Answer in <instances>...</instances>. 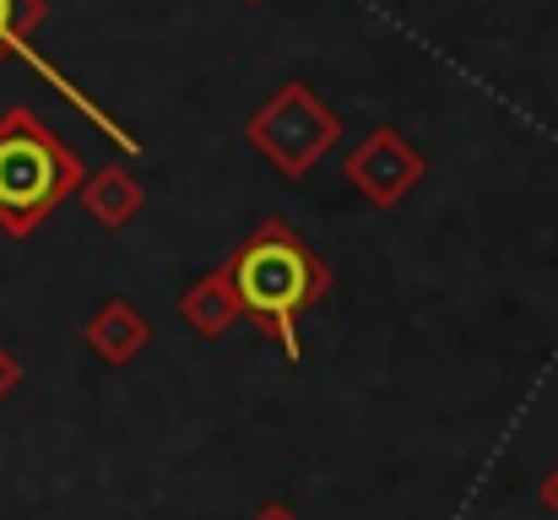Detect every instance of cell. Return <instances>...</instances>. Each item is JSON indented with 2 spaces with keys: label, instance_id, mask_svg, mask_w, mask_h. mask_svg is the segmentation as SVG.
Listing matches in <instances>:
<instances>
[{
  "label": "cell",
  "instance_id": "12",
  "mask_svg": "<svg viewBox=\"0 0 558 520\" xmlns=\"http://www.w3.org/2000/svg\"><path fill=\"white\" fill-rule=\"evenodd\" d=\"M250 5H255V0H250Z\"/></svg>",
  "mask_w": 558,
  "mask_h": 520
},
{
  "label": "cell",
  "instance_id": "7",
  "mask_svg": "<svg viewBox=\"0 0 558 520\" xmlns=\"http://www.w3.org/2000/svg\"><path fill=\"white\" fill-rule=\"evenodd\" d=\"M142 179L136 173H125L120 164H109V169H98L87 184H82V211L98 222V228H125L136 211H142Z\"/></svg>",
  "mask_w": 558,
  "mask_h": 520
},
{
  "label": "cell",
  "instance_id": "11",
  "mask_svg": "<svg viewBox=\"0 0 558 520\" xmlns=\"http://www.w3.org/2000/svg\"><path fill=\"white\" fill-rule=\"evenodd\" d=\"M255 520H299V516H293L288 505H277V499H271V505H266V510H260V516H255Z\"/></svg>",
  "mask_w": 558,
  "mask_h": 520
},
{
  "label": "cell",
  "instance_id": "10",
  "mask_svg": "<svg viewBox=\"0 0 558 520\" xmlns=\"http://www.w3.org/2000/svg\"><path fill=\"white\" fill-rule=\"evenodd\" d=\"M537 505H543L548 516H558V467L543 477V483H537Z\"/></svg>",
  "mask_w": 558,
  "mask_h": 520
},
{
  "label": "cell",
  "instance_id": "5",
  "mask_svg": "<svg viewBox=\"0 0 558 520\" xmlns=\"http://www.w3.org/2000/svg\"><path fill=\"white\" fill-rule=\"evenodd\" d=\"M180 321H185L190 331H201L206 342H217V337H222L233 321H244L228 266H211L206 277H195L185 293H180Z\"/></svg>",
  "mask_w": 558,
  "mask_h": 520
},
{
  "label": "cell",
  "instance_id": "3",
  "mask_svg": "<svg viewBox=\"0 0 558 520\" xmlns=\"http://www.w3.org/2000/svg\"><path fill=\"white\" fill-rule=\"evenodd\" d=\"M250 147L282 173V179H304L337 142H342V120L315 98V87L288 82L271 93V104H260L244 125Z\"/></svg>",
  "mask_w": 558,
  "mask_h": 520
},
{
  "label": "cell",
  "instance_id": "4",
  "mask_svg": "<svg viewBox=\"0 0 558 520\" xmlns=\"http://www.w3.org/2000/svg\"><path fill=\"white\" fill-rule=\"evenodd\" d=\"M342 173H348V184H353L369 206L390 211V206H401V195H412V190L423 184L428 164H423V153H417L401 131H385V125H379V131H369V136L348 153Z\"/></svg>",
  "mask_w": 558,
  "mask_h": 520
},
{
  "label": "cell",
  "instance_id": "2",
  "mask_svg": "<svg viewBox=\"0 0 558 520\" xmlns=\"http://www.w3.org/2000/svg\"><path fill=\"white\" fill-rule=\"evenodd\" d=\"M87 179L93 169L60 142V131L38 109L16 104L0 114V233L33 239L60 201L82 195Z\"/></svg>",
  "mask_w": 558,
  "mask_h": 520
},
{
  "label": "cell",
  "instance_id": "9",
  "mask_svg": "<svg viewBox=\"0 0 558 520\" xmlns=\"http://www.w3.org/2000/svg\"><path fill=\"white\" fill-rule=\"evenodd\" d=\"M16 385H22V363H16V352H11V347H0V401H5Z\"/></svg>",
  "mask_w": 558,
  "mask_h": 520
},
{
  "label": "cell",
  "instance_id": "1",
  "mask_svg": "<svg viewBox=\"0 0 558 520\" xmlns=\"http://www.w3.org/2000/svg\"><path fill=\"white\" fill-rule=\"evenodd\" d=\"M222 266L233 277L244 321H255L288 358H299L304 352L299 347V321H304V310H315L331 293V266L282 217H260L233 244V255Z\"/></svg>",
  "mask_w": 558,
  "mask_h": 520
},
{
  "label": "cell",
  "instance_id": "8",
  "mask_svg": "<svg viewBox=\"0 0 558 520\" xmlns=\"http://www.w3.org/2000/svg\"><path fill=\"white\" fill-rule=\"evenodd\" d=\"M44 16H49V0H0V60L5 55H27V60H38L33 55V33L44 27ZM44 65V60H38ZM49 76H54V65H44Z\"/></svg>",
  "mask_w": 558,
  "mask_h": 520
},
{
  "label": "cell",
  "instance_id": "6",
  "mask_svg": "<svg viewBox=\"0 0 558 520\" xmlns=\"http://www.w3.org/2000/svg\"><path fill=\"white\" fill-rule=\"evenodd\" d=\"M147 342H153V326H147L142 310L125 304V299H109V304L87 321V347H93L104 363H114V368H125Z\"/></svg>",
  "mask_w": 558,
  "mask_h": 520
}]
</instances>
